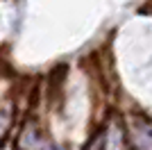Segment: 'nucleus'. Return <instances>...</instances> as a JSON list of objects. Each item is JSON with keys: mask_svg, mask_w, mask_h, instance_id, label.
<instances>
[{"mask_svg": "<svg viewBox=\"0 0 152 150\" xmlns=\"http://www.w3.org/2000/svg\"><path fill=\"white\" fill-rule=\"evenodd\" d=\"M129 143L134 150H152V125L143 116L129 118Z\"/></svg>", "mask_w": 152, "mask_h": 150, "instance_id": "f257e3e1", "label": "nucleus"}, {"mask_svg": "<svg viewBox=\"0 0 152 150\" xmlns=\"http://www.w3.org/2000/svg\"><path fill=\"white\" fill-rule=\"evenodd\" d=\"M16 146L20 150H43L45 141H43V132H41V125L37 121H27L20 130L18 139H16Z\"/></svg>", "mask_w": 152, "mask_h": 150, "instance_id": "f03ea898", "label": "nucleus"}, {"mask_svg": "<svg viewBox=\"0 0 152 150\" xmlns=\"http://www.w3.org/2000/svg\"><path fill=\"white\" fill-rule=\"evenodd\" d=\"M123 141H125L123 125L118 118H114L102 132V150H123Z\"/></svg>", "mask_w": 152, "mask_h": 150, "instance_id": "7ed1b4c3", "label": "nucleus"}, {"mask_svg": "<svg viewBox=\"0 0 152 150\" xmlns=\"http://www.w3.org/2000/svg\"><path fill=\"white\" fill-rule=\"evenodd\" d=\"M12 121L14 116L7 109H0V146H2V141L7 139V134H9V130H12Z\"/></svg>", "mask_w": 152, "mask_h": 150, "instance_id": "20e7f679", "label": "nucleus"}]
</instances>
